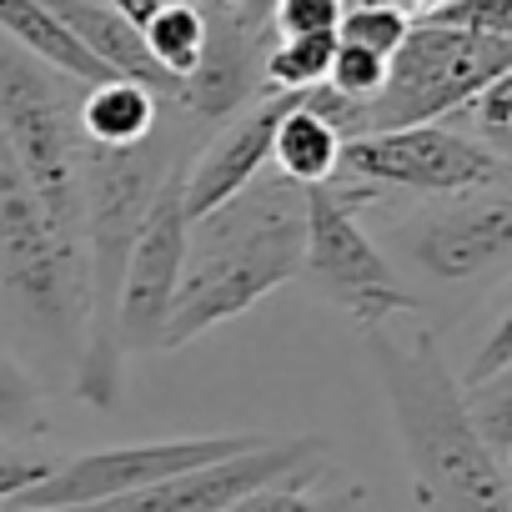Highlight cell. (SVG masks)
Masks as SVG:
<instances>
[{
	"label": "cell",
	"mask_w": 512,
	"mask_h": 512,
	"mask_svg": "<svg viewBox=\"0 0 512 512\" xmlns=\"http://www.w3.org/2000/svg\"><path fill=\"white\" fill-rule=\"evenodd\" d=\"M307 236V196L302 186L256 176L231 201L186 226V262L171 292L161 347H186L211 327L251 312L267 292L297 282Z\"/></svg>",
	"instance_id": "6da1fadb"
},
{
	"label": "cell",
	"mask_w": 512,
	"mask_h": 512,
	"mask_svg": "<svg viewBox=\"0 0 512 512\" xmlns=\"http://www.w3.org/2000/svg\"><path fill=\"white\" fill-rule=\"evenodd\" d=\"M367 352L392 407V427L402 442V462L412 472V492L422 512H512L507 467L482 447L467 422L462 387L447 372L432 332L392 337L387 327H367Z\"/></svg>",
	"instance_id": "7a4b0ae2"
},
{
	"label": "cell",
	"mask_w": 512,
	"mask_h": 512,
	"mask_svg": "<svg viewBox=\"0 0 512 512\" xmlns=\"http://www.w3.org/2000/svg\"><path fill=\"white\" fill-rule=\"evenodd\" d=\"M171 166L146 146L131 151H81V372L76 392L86 407L111 412L121 397V342L116 297L131 241L161 191Z\"/></svg>",
	"instance_id": "3957f363"
},
{
	"label": "cell",
	"mask_w": 512,
	"mask_h": 512,
	"mask_svg": "<svg viewBox=\"0 0 512 512\" xmlns=\"http://www.w3.org/2000/svg\"><path fill=\"white\" fill-rule=\"evenodd\" d=\"M0 136L21 161L51 231L81 256V131L61 76L0 36Z\"/></svg>",
	"instance_id": "277c9868"
},
{
	"label": "cell",
	"mask_w": 512,
	"mask_h": 512,
	"mask_svg": "<svg viewBox=\"0 0 512 512\" xmlns=\"http://www.w3.org/2000/svg\"><path fill=\"white\" fill-rule=\"evenodd\" d=\"M307 236H302V267L297 282H307L322 302L352 312L362 327H387L397 312H417L422 302L392 277L387 256L367 241L352 206L372 201L377 186L332 176L327 186H307Z\"/></svg>",
	"instance_id": "5b68a950"
},
{
	"label": "cell",
	"mask_w": 512,
	"mask_h": 512,
	"mask_svg": "<svg viewBox=\"0 0 512 512\" xmlns=\"http://www.w3.org/2000/svg\"><path fill=\"white\" fill-rule=\"evenodd\" d=\"M507 71H512V41L462 36V31L412 21L407 41L387 61L382 91L362 106L367 136L402 131V126H432L442 116H457L487 81H497Z\"/></svg>",
	"instance_id": "8992f818"
},
{
	"label": "cell",
	"mask_w": 512,
	"mask_h": 512,
	"mask_svg": "<svg viewBox=\"0 0 512 512\" xmlns=\"http://www.w3.org/2000/svg\"><path fill=\"white\" fill-rule=\"evenodd\" d=\"M0 287L46 337H71L81 307V256L51 231L21 161L0 136Z\"/></svg>",
	"instance_id": "52a82bcc"
},
{
	"label": "cell",
	"mask_w": 512,
	"mask_h": 512,
	"mask_svg": "<svg viewBox=\"0 0 512 512\" xmlns=\"http://www.w3.org/2000/svg\"><path fill=\"white\" fill-rule=\"evenodd\" d=\"M267 437L256 432H231V437H166V442H131V447H96L81 457H66L51 467L46 482H36L31 492L11 497L6 512H56V507H86V502H106V497H126L141 492L151 482H166L176 472L236 457L262 447Z\"/></svg>",
	"instance_id": "ba28073f"
},
{
	"label": "cell",
	"mask_w": 512,
	"mask_h": 512,
	"mask_svg": "<svg viewBox=\"0 0 512 512\" xmlns=\"http://www.w3.org/2000/svg\"><path fill=\"white\" fill-rule=\"evenodd\" d=\"M502 156L477 146L472 136L432 121V126H402L357 136L342 146L337 176L362 186H397V191H432V196H462L502 181Z\"/></svg>",
	"instance_id": "9c48e42d"
},
{
	"label": "cell",
	"mask_w": 512,
	"mask_h": 512,
	"mask_svg": "<svg viewBox=\"0 0 512 512\" xmlns=\"http://www.w3.org/2000/svg\"><path fill=\"white\" fill-rule=\"evenodd\" d=\"M186 262V216H181V166H171V176L161 181L131 256L121 272V297H116V342L121 352H151L161 347L166 332V312H171V292Z\"/></svg>",
	"instance_id": "30bf717a"
},
{
	"label": "cell",
	"mask_w": 512,
	"mask_h": 512,
	"mask_svg": "<svg viewBox=\"0 0 512 512\" xmlns=\"http://www.w3.org/2000/svg\"><path fill=\"white\" fill-rule=\"evenodd\" d=\"M317 437H292V442H262L251 452L176 472L166 482H151L141 492L126 497H106V502H86V507H56V512H231L241 497H251L256 487H267L287 472H302L317 457Z\"/></svg>",
	"instance_id": "8fae6325"
},
{
	"label": "cell",
	"mask_w": 512,
	"mask_h": 512,
	"mask_svg": "<svg viewBox=\"0 0 512 512\" xmlns=\"http://www.w3.org/2000/svg\"><path fill=\"white\" fill-rule=\"evenodd\" d=\"M297 96H302V91H297ZM297 96L272 91V96H262V101H251L246 116L226 121V126L211 136V146H206L191 166H181V216H186V226L201 221L206 211H216L221 201H231L241 186H251L256 176H262V166L272 161L277 121L292 111Z\"/></svg>",
	"instance_id": "7c38bea8"
},
{
	"label": "cell",
	"mask_w": 512,
	"mask_h": 512,
	"mask_svg": "<svg viewBox=\"0 0 512 512\" xmlns=\"http://www.w3.org/2000/svg\"><path fill=\"white\" fill-rule=\"evenodd\" d=\"M412 256L437 282H477L512 256V206L507 201H462L442 216H427L412 231Z\"/></svg>",
	"instance_id": "4fadbf2b"
},
{
	"label": "cell",
	"mask_w": 512,
	"mask_h": 512,
	"mask_svg": "<svg viewBox=\"0 0 512 512\" xmlns=\"http://www.w3.org/2000/svg\"><path fill=\"white\" fill-rule=\"evenodd\" d=\"M267 36H246L236 21H221L206 31V51L196 61V71L181 81V101L186 111L206 116V121H226L231 111H241L246 101H262V46Z\"/></svg>",
	"instance_id": "5bb4252c"
},
{
	"label": "cell",
	"mask_w": 512,
	"mask_h": 512,
	"mask_svg": "<svg viewBox=\"0 0 512 512\" xmlns=\"http://www.w3.org/2000/svg\"><path fill=\"white\" fill-rule=\"evenodd\" d=\"M41 6L116 76V81H136L146 86L156 101H181V81H171L141 41V26H131L121 11H111L106 0H41Z\"/></svg>",
	"instance_id": "9a60e30c"
},
{
	"label": "cell",
	"mask_w": 512,
	"mask_h": 512,
	"mask_svg": "<svg viewBox=\"0 0 512 512\" xmlns=\"http://www.w3.org/2000/svg\"><path fill=\"white\" fill-rule=\"evenodd\" d=\"M0 36L11 46H21L31 61H41L46 71H56L61 81H81V86H101L116 81L41 0H0Z\"/></svg>",
	"instance_id": "2e32d148"
},
{
	"label": "cell",
	"mask_w": 512,
	"mask_h": 512,
	"mask_svg": "<svg viewBox=\"0 0 512 512\" xmlns=\"http://www.w3.org/2000/svg\"><path fill=\"white\" fill-rule=\"evenodd\" d=\"M156 111H161V101L146 86H136V81H101L76 106V131H81L86 146L131 151V146H146L151 141Z\"/></svg>",
	"instance_id": "e0dca14e"
},
{
	"label": "cell",
	"mask_w": 512,
	"mask_h": 512,
	"mask_svg": "<svg viewBox=\"0 0 512 512\" xmlns=\"http://www.w3.org/2000/svg\"><path fill=\"white\" fill-rule=\"evenodd\" d=\"M272 161H277V176L292 181V186H327L337 176V161H342V136L312 116L302 106V96L292 101V111L277 121V136H272Z\"/></svg>",
	"instance_id": "ac0fdd59"
},
{
	"label": "cell",
	"mask_w": 512,
	"mask_h": 512,
	"mask_svg": "<svg viewBox=\"0 0 512 512\" xmlns=\"http://www.w3.org/2000/svg\"><path fill=\"white\" fill-rule=\"evenodd\" d=\"M206 31L211 21L186 6V0H161V6L151 11V21L141 26V41H146V56L171 76V81H186L206 51Z\"/></svg>",
	"instance_id": "d6986e66"
},
{
	"label": "cell",
	"mask_w": 512,
	"mask_h": 512,
	"mask_svg": "<svg viewBox=\"0 0 512 512\" xmlns=\"http://www.w3.org/2000/svg\"><path fill=\"white\" fill-rule=\"evenodd\" d=\"M332 56H337V36H277V46H267L262 56V91H312L327 81L332 71Z\"/></svg>",
	"instance_id": "ffe728a7"
},
{
	"label": "cell",
	"mask_w": 512,
	"mask_h": 512,
	"mask_svg": "<svg viewBox=\"0 0 512 512\" xmlns=\"http://www.w3.org/2000/svg\"><path fill=\"white\" fill-rule=\"evenodd\" d=\"M41 427H46V402H41L36 377L0 347V442L31 437Z\"/></svg>",
	"instance_id": "44dd1931"
},
{
	"label": "cell",
	"mask_w": 512,
	"mask_h": 512,
	"mask_svg": "<svg viewBox=\"0 0 512 512\" xmlns=\"http://www.w3.org/2000/svg\"><path fill=\"white\" fill-rule=\"evenodd\" d=\"M407 31H412V16H402L392 6H362V0H352V6L342 11V21H337V41L342 46L372 51L382 61H392V51L407 41Z\"/></svg>",
	"instance_id": "7402d4cb"
},
{
	"label": "cell",
	"mask_w": 512,
	"mask_h": 512,
	"mask_svg": "<svg viewBox=\"0 0 512 512\" xmlns=\"http://www.w3.org/2000/svg\"><path fill=\"white\" fill-rule=\"evenodd\" d=\"M417 21L442 26V31H462V36L512 41V0H432Z\"/></svg>",
	"instance_id": "603a6c76"
},
{
	"label": "cell",
	"mask_w": 512,
	"mask_h": 512,
	"mask_svg": "<svg viewBox=\"0 0 512 512\" xmlns=\"http://www.w3.org/2000/svg\"><path fill=\"white\" fill-rule=\"evenodd\" d=\"M462 116L472 121V141L507 161V151H512V71L497 76V81H487V86L462 106Z\"/></svg>",
	"instance_id": "cb8c5ba5"
},
{
	"label": "cell",
	"mask_w": 512,
	"mask_h": 512,
	"mask_svg": "<svg viewBox=\"0 0 512 512\" xmlns=\"http://www.w3.org/2000/svg\"><path fill=\"white\" fill-rule=\"evenodd\" d=\"M387 81V61L372 56V51H357V46H342L337 41V56H332V71H327V86L347 101H372Z\"/></svg>",
	"instance_id": "d4e9b609"
},
{
	"label": "cell",
	"mask_w": 512,
	"mask_h": 512,
	"mask_svg": "<svg viewBox=\"0 0 512 512\" xmlns=\"http://www.w3.org/2000/svg\"><path fill=\"white\" fill-rule=\"evenodd\" d=\"M347 11V0H272L267 31L277 36H337V21Z\"/></svg>",
	"instance_id": "484cf974"
},
{
	"label": "cell",
	"mask_w": 512,
	"mask_h": 512,
	"mask_svg": "<svg viewBox=\"0 0 512 512\" xmlns=\"http://www.w3.org/2000/svg\"><path fill=\"white\" fill-rule=\"evenodd\" d=\"M51 467L56 462L46 452H26L16 442H0V507H6L11 497H21V492H31L36 482H46Z\"/></svg>",
	"instance_id": "4316f807"
},
{
	"label": "cell",
	"mask_w": 512,
	"mask_h": 512,
	"mask_svg": "<svg viewBox=\"0 0 512 512\" xmlns=\"http://www.w3.org/2000/svg\"><path fill=\"white\" fill-rule=\"evenodd\" d=\"M502 372H512V312H507V307L497 312V322H492L487 342L472 352V367H467V377H462L457 387H477V382L502 377Z\"/></svg>",
	"instance_id": "83f0119b"
},
{
	"label": "cell",
	"mask_w": 512,
	"mask_h": 512,
	"mask_svg": "<svg viewBox=\"0 0 512 512\" xmlns=\"http://www.w3.org/2000/svg\"><path fill=\"white\" fill-rule=\"evenodd\" d=\"M307 472V467H302ZM302 472H287L267 487H256L251 497H241L231 512H312V492H307V477Z\"/></svg>",
	"instance_id": "f1b7e54d"
},
{
	"label": "cell",
	"mask_w": 512,
	"mask_h": 512,
	"mask_svg": "<svg viewBox=\"0 0 512 512\" xmlns=\"http://www.w3.org/2000/svg\"><path fill=\"white\" fill-rule=\"evenodd\" d=\"M106 6H111V11H121L131 26H146V21H151V11L161 6V0H106Z\"/></svg>",
	"instance_id": "f546056e"
},
{
	"label": "cell",
	"mask_w": 512,
	"mask_h": 512,
	"mask_svg": "<svg viewBox=\"0 0 512 512\" xmlns=\"http://www.w3.org/2000/svg\"><path fill=\"white\" fill-rule=\"evenodd\" d=\"M347 6H352V0H347ZM362 6H392V11H402V16H422L432 0H362Z\"/></svg>",
	"instance_id": "4dcf8cb0"
},
{
	"label": "cell",
	"mask_w": 512,
	"mask_h": 512,
	"mask_svg": "<svg viewBox=\"0 0 512 512\" xmlns=\"http://www.w3.org/2000/svg\"><path fill=\"white\" fill-rule=\"evenodd\" d=\"M186 6H196V11L211 21V16H231V11H236V0H186Z\"/></svg>",
	"instance_id": "1f68e13d"
}]
</instances>
